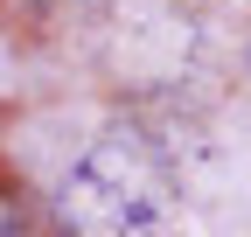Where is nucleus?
Wrapping results in <instances>:
<instances>
[{"mask_svg":"<svg viewBox=\"0 0 251 237\" xmlns=\"http://www.w3.org/2000/svg\"><path fill=\"white\" fill-rule=\"evenodd\" d=\"M175 216V167L140 126H98L56 182L63 237H153Z\"/></svg>","mask_w":251,"mask_h":237,"instance_id":"obj_1","label":"nucleus"},{"mask_svg":"<svg viewBox=\"0 0 251 237\" xmlns=\"http://www.w3.org/2000/svg\"><path fill=\"white\" fill-rule=\"evenodd\" d=\"M0 237H42L35 210H28L21 195H7V189H0Z\"/></svg>","mask_w":251,"mask_h":237,"instance_id":"obj_2","label":"nucleus"}]
</instances>
